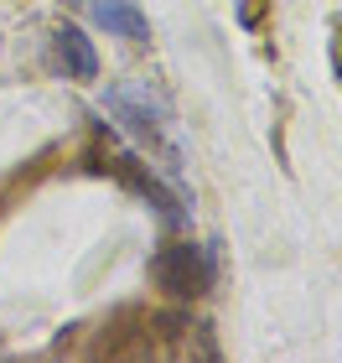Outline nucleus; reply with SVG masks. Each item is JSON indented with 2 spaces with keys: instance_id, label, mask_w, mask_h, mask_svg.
I'll list each match as a JSON object with an SVG mask.
<instances>
[{
  "instance_id": "1",
  "label": "nucleus",
  "mask_w": 342,
  "mask_h": 363,
  "mask_svg": "<svg viewBox=\"0 0 342 363\" xmlns=\"http://www.w3.org/2000/svg\"><path fill=\"white\" fill-rule=\"evenodd\" d=\"M151 280L171 301H203L218 286V250L213 244H192V239H171L151 255Z\"/></svg>"
},
{
  "instance_id": "2",
  "label": "nucleus",
  "mask_w": 342,
  "mask_h": 363,
  "mask_svg": "<svg viewBox=\"0 0 342 363\" xmlns=\"http://www.w3.org/2000/svg\"><path fill=\"white\" fill-rule=\"evenodd\" d=\"M104 104L125 120V130L140 140L145 156H156L161 167H176V135H171V109L145 89V84H120L104 94Z\"/></svg>"
},
{
  "instance_id": "3",
  "label": "nucleus",
  "mask_w": 342,
  "mask_h": 363,
  "mask_svg": "<svg viewBox=\"0 0 342 363\" xmlns=\"http://www.w3.org/2000/svg\"><path fill=\"white\" fill-rule=\"evenodd\" d=\"M89 161H99V172H109V177H120L125 187H135L145 203H151L166 223H176L182 218V197H176L166 182H161L151 167L140 161V151H130V145H120L109 135V130H93V151H89Z\"/></svg>"
},
{
  "instance_id": "4",
  "label": "nucleus",
  "mask_w": 342,
  "mask_h": 363,
  "mask_svg": "<svg viewBox=\"0 0 342 363\" xmlns=\"http://www.w3.org/2000/svg\"><path fill=\"white\" fill-rule=\"evenodd\" d=\"M47 37H52V42H47V62H52V73L73 78V84H93V78H99V52H93V42L73 21H57Z\"/></svg>"
},
{
  "instance_id": "5",
  "label": "nucleus",
  "mask_w": 342,
  "mask_h": 363,
  "mask_svg": "<svg viewBox=\"0 0 342 363\" xmlns=\"http://www.w3.org/2000/svg\"><path fill=\"white\" fill-rule=\"evenodd\" d=\"M93 21L104 26V37H120V42H151V21L135 0H89Z\"/></svg>"
},
{
  "instance_id": "6",
  "label": "nucleus",
  "mask_w": 342,
  "mask_h": 363,
  "mask_svg": "<svg viewBox=\"0 0 342 363\" xmlns=\"http://www.w3.org/2000/svg\"><path fill=\"white\" fill-rule=\"evenodd\" d=\"M332 68H337V84H342V16H332Z\"/></svg>"
},
{
  "instance_id": "7",
  "label": "nucleus",
  "mask_w": 342,
  "mask_h": 363,
  "mask_svg": "<svg viewBox=\"0 0 342 363\" xmlns=\"http://www.w3.org/2000/svg\"><path fill=\"white\" fill-rule=\"evenodd\" d=\"M254 16H259V0H244V6H239V21L254 26Z\"/></svg>"
}]
</instances>
